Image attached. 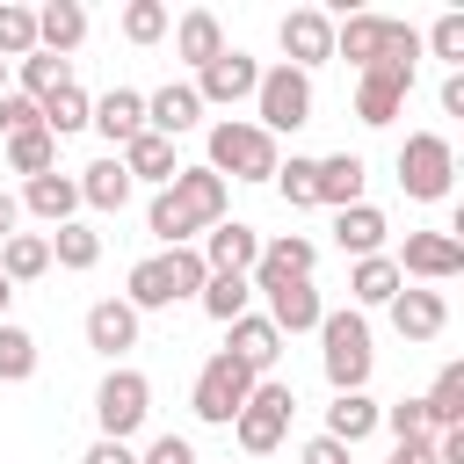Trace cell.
I'll return each mask as SVG.
<instances>
[{"label":"cell","instance_id":"cell-10","mask_svg":"<svg viewBox=\"0 0 464 464\" xmlns=\"http://www.w3.org/2000/svg\"><path fill=\"white\" fill-rule=\"evenodd\" d=\"M188 87H196V102H218V109H232V102H254V87H261V65H254L246 51H232V44H225V51H218V58H210V65H203Z\"/></svg>","mask_w":464,"mask_h":464},{"label":"cell","instance_id":"cell-2","mask_svg":"<svg viewBox=\"0 0 464 464\" xmlns=\"http://www.w3.org/2000/svg\"><path fill=\"white\" fill-rule=\"evenodd\" d=\"M203 283H210L203 254H196V246H167V254H145V261L130 268L123 304H130V312H167L174 297H196Z\"/></svg>","mask_w":464,"mask_h":464},{"label":"cell","instance_id":"cell-22","mask_svg":"<svg viewBox=\"0 0 464 464\" xmlns=\"http://www.w3.org/2000/svg\"><path fill=\"white\" fill-rule=\"evenodd\" d=\"M384 312H392V326H399L406 341H435V334L450 326V304H442V290H399Z\"/></svg>","mask_w":464,"mask_h":464},{"label":"cell","instance_id":"cell-48","mask_svg":"<svg viewBox=\"0 0 464 464\" xmlns=\"http://www.w3.org/2000/svg\"><path fill=\"white\" fill-rule=\"evenodd\" d=\"M384 464H435V435H420V442H399Z\"/></svg>","mask_w":464,"mask_h":464},{"label":"cell","instance_id":"cell-25","mask_svg":"<svg viewBox=\"0 0 464 464\" xmlns=\"http://www.w3.org/2000/svg\"><path fill=\"white\" fill-rule=\"evenodd\" d=\"M80 36H87V7H80V0H51V7H36V51L65 58V51H80Z\"/></svg>","mask_w":464,"mask_h":464},{"label":"cell","instance_id":"cell-40","mask_svg":"<svg viewBox=\"0 0 464 464\" xmlns=\"http://www.w3.org/2000/svg\"><path fill=\"white\" fill-rule=\"evenodd\" d=\"M123 36H130V44H160V36H167V7H160V0H130V7H123Z\"/></svg>","mask_w":464,"mask_h":464},{"label":"cell","instance_id":"cell-31","mask_svg":"<svg viewBox=\"0 0 464 464\" xmlns=\"http://www.w3.org/2000/svg\"><path fill=\"white\" fill-rule=\"evenodd\" d=\"M80 203H94V210H123L130 203V174H123L116 152L94 160V167H80Z\"/></svg>","mask_w":464,"mask_h":464},{"label":"cell","instance_id":"cell-38","mask_svg":"<svg viewBox=\"0 0 464 464\" xmlns=\"http://www.w3.org/2000/svg\"><path fill=\"white\" fill-rule=\"evenodd\" d=\"M51 261H58V268H94V261H102V232L58 225V232H51Z\"/></svg>","mask_w":464,"mask_h":464},{"label":"cell","instance_id":"cell-30","mask_svg":"<svg viewBox=\"0 0 464 464\" xmlns=\"http://www.w3.org/2000/svg\"><path fill=\"white\" fill-rule=\"evenodd\" d=\"M326 435H334L341 450H355L362 435H377V399H370V392H334V406H326Z\"/></svg>","mask_w":464,"mask_h":464},{"label":"cell","instance_id":"cell-35","mask_svg":"<svg viewBox=\"0 0 464 464\" xmlns=\"http://www.w3.org/2000/svg\"><path fill=\"white\" fill-rule=\"evenodd\" d=\"M36 109H44V130H51V138H72V130H87V116H94V102L80 94V80H72V87H58L51 102H36Z\"/></svg>","mask_w":464,"mask_h":464},{"label":"cell","instance_id":"cell-52","mask_svg":"<svg viewBox=\"0 0 464 464\" xmlns=\"http://www.w3.org/2000/svg\"><path fill=\"white\" fill-rule=\"evenodd\" d=\"M0 94H7V65H0Z\"/></svg>","mask_w":464,"mask_h":464},{"label":"cell","instance_id":"cell-34","mask_svg":"<svg viewBox=\"0 0 464 464\" xmlns=\"http://www.w3.org/2000/svg\"><path fill=\"white\" fill-rule=\"evenodd\" d=\"M14 72H22V94H29V102H51L58 87H72V65H65V58H51V51H29Z\"/></svg>","mask_w":464,"mask_h":464},{"label":"cell","instance_id":"cell-6","mask_svg":"<svg viewBox=\"0 0 464 464\" xmlns=\"http://www.w3.org/2000/svg\"><path fill=\"white\" fill-rule=\"evenodd\" d=\"M254 123H261L268 138L304 130V123H312V72H297V65H268L261 87H254Z\"/></svg>","mask_w":464,"mask_h":464},{"label":"cell","instance_id":"cell-17","mask_svg":"<svg viewBox=\"0 0 464 464\" xmlns=\"http://www.w3.org/2000/svg\"><path fill=\"white\" fill-rule=\"evenodd\" d=\"M384 36H392V14H348V22H334V58H348L355 72H370L384 58Z\"/></svg>","mask_w":464,"mask_h":464},{"label":"cell","instance_id":"cell-36","mask_svg":"<svg viewBox=\"0 0 464 464\" xmlns=\"http://www.w3.org/2000/svg\"><path fill=\"white\" fill-rule=\"evenodd\" d=\"M29 51H36V7L0 0V65H22Z\"/></svg>","mask_w":464,"mask_h":464},{"label":"cell","instance_id":"cell-7","mask_svg":"<svg viewBox=\"0 0 464 464\" xmlns=\"http://www.w3.org/2000/svg\"><path fill=\"white\" fill-rule=\"evenodd\" d=\"M450 181H457V152H450V138H442V130H413V138L399 145V188H406L413 203H442Z\"/></svg>","mask_w":464,"mask_h":464},{"label":"cell","instance_id":"cell-32","mask_svg":"<svg viewBox=\"0 0 464 464\" xmlns=\"http://www.w3.org/2000/svg\"><path fill=\"white\" fill-rule=\"evenodd\" d=\"M51 268V239L44 232H14V239H0V276L7 283H36Z\"/></svg>","mask_w":464,"mask_h":464},{"label":"cell","instance_id":"cell-47","mask_svg":"<svg viewBox=\"0 0 464 464\" xmlns=\"http://www.w3.org/2000/svg\"><path fill=\"white\" fill-rule=\"evenodd\" d=\"M80 464H138V450H130V442H109V435H102V442H94V450H87Z\"/></svg>","mask_w":464,"mask_h":464},{"label":"cell","instance_id":"cell-1","mask_svg":"<svg viewBox=\"0 0 464 464\" xmlns=\"http://www.w3.org/2000/svg\"><path fill=\"white\" fill-rule=\"evenodd\" d=\"M210 225H225V181H218L210 167H181V174L152 196V210H145V232H152L160 246H188V239L210 232Z\"/></svg>","mask_w":464,"mask_h":464},{"label":"cell","instance_id":"cell-49","mask_svg":"<svg viewBox=\"0 0 464 464\" xmlns=\"http://www.w3.org/2000/svg\"><path fill=\"white\" fill-rule=\"evenodd\" d=\"M442 109H450V116H464V72H450V80H442Z\"/></svg>","mask_w":464,"mask_h":464},{"label":"cell","instance_id":"cell-23","mask_svg":"<svg viewBox=\"0 0 464 464\" xmlns=\"http://www.w3.org/2000/svg\"><path fill=\"white\" fill-rule=\"evenodd\" d=\"M362 160L355 152H334V160H312V188H319V203L326 210H348V203H362Z\"/></svg>","mask_w":464,"mask_h":464},{"label":"cell","instance_id":"cell-15","mask_svg":"<svg viewBox=\"0 0 464 464\" xmlns=\"http://www.w3.org/2000/svg\"><path fill=\"white\" fill-rule=\"evenodd\" d=\"M196 254H203V268H210V276H246V268H254V254H261V232H254V225H239V218H225V225H210V232H203V246H196Z\"/></svg>","mask_w":464,"mask_h":464},{"label":"cell","instance_id":"cell-29","mask_svg":"<svg viewBox=\"0 0 464 464\" xmlns=\"http://www.w3.org/2000/svg\"><path fill=\"white\" fill-rule=\"evenodd\" d=\"M420 413H428V435L464 428V362H442V370H435V384H428Z\"/></svg>","mask_w":464,"mask_h":464},{"label":"cell","instance_id":"cell-3","mask_svg":"<svg viewBox=\"0 0 464 464\" xmlns=\"http://www.w3.org/2000/svg\"><path fill=\"white\" fill-rule=\"evenodd\" d=\"M276 167H283V152L261 123H246V116L210 123V174L218 181H276Z\"/></svg>","mask_w":464,"mask_h":464},{"label":"cell","instance_id":"cell-24","mask_svg":"<svg viewBox=\"0 0 464 464\" xmlns=\"http://www.w3.org/2000/svg\"><path fill=\"white\" fill-rule=\"evenodd\" d=\"M384 210L377 203H348V210H334V239H341V254H355V261H370V254H384Z\"/></svg>","mask_w":464,"mask_h":464},{"label":"cell","instance_id":"cell-4","mask_svg":"<svg viewBox=\"0 0 464 464\" xmlns=\"http://www.w3.org/2000/svg\"><path fill=\"white\" fill-rule=\"evenodd\" d=\"M319 362H326V384H334V392H362V384H370L377 348H370V319H362L355 304L319 319Z\"/></svg>","mask_w":464,"mask_h":464},{"label":"cell","instance_id":"cell-45","mask_svg":"<svg viewBox=\"0 0 464 464\" xmlns=\"http://www.w3.org/2000/svg\"><path fill=\"white\" fill-rule=\"evenodd\" d=\"M138 464H196V450H188L181 435H152V450H145Z\"/></svg>","mask_w":464,"mask_h":464},{"label":"cell","instance_id":"cell-16","mask_svg":"<svg viewBox=\"0 0 464 464\" xmlns=\"http://www.w3.org/2000/svg\"><path fill=\"white\" fill-rule=\"evenodd\" d=\"M225 355H239L254 377H268V370H276V355H283V334H276L261 312H239V319L225 326Z\"/></svg>","mask_w":464,"mask_h":464},{"label":"cell","instance_id":"cell-37","mask_svg":"<svg viewBox=\"0 0 464 464\" xmlns=\"http://www.w3.org/2000/svg\"><path fill=\"white\" fill-rule=\"evenodd\" d=\"M7 167L29 174V181L51 174V167H58V138H51V130H22V138H7Z\"/></svg>","mask_w":464,"mask_h":464},{"label":"cell","instance_id":"cell-11","mask_svg":"<svg viewBox=\"0 0 464 464\" xmlns=\"http://www.w3.org/2000/svg\"><path fill=\"white\" fill-rule=\"evenodd\" d=\"M406 94H413V65H370V72L355 80V116H362L370 130H384V123L406 109Z\"/></svg>","mask_w":464,"mask_h":464},{"label":"cell","instance_id":"cell-26","mask_svg":"<svg viewBox=\"0 0 464 464\" xmlns=\"http://www.w3.org/2000/svg\"><path fill=\"white\" fill-rule=\"evenodd\" d=\"M116 160H123V174H130V181H160V188L181 174V160H174V138H152V130H138V138H130Z\"/></svg>","mask_w":464,"mask_h":464},{"label":"cell","instance_id":"cell-43","mask_svg":"<svg viewBox=\"0 0 464 464\" xmlns=\"http://www.w3.org/2000/svg\"><path fill=\"white\" fill-rule=\"evenodd\" d=\"M428 51H435V58H450V65H464V14H457V7L428 29Z\"/></svg>","mask_w":464,"mask_h":464},{"label":"cell","instance_id":"cell-46","mask_svg":"<svg viewBox=\"0 0 464 464\" xmlns=\"http://www.w3.org/2000/svg\"><path fill=\"white\" fill-rule=\"evenodd\" d=\"M297 464H348V450H341L334 435H312V442L297 450Z\"/></svg>","mask_w":464,"mask_h":464},{"label":"cell","instance_id":"cell-8","mask_svg":"<svg viewBox=\"0 0 464 464\" xmlns=\"http://www.w3.org/2000/svg\"><path fill=\"white\" fill-rule=\"evenodd\" d=\"M261 377L239 362V355H210L203 370H196V392H188V406H196V420H210V428H232V413L246 406V392H254Z\"/></svg>","mask_w":464,"mask_h":464},{"label":"cell","instance_id":"cell-5","mask_svg":"<svg viewBox=\"0 0 464 464\" xmlns=\"http://www.w3.org/2000/svg\"><path fill=\"white\" fill-rule=\"evenodd\" d=\"M290 413H297V392H290L283 377H261V384L246 392V406L232 413V435H239V450H246V457H268V450L290 435Z\"/></svg>","mask_w":464,"mask_h":464},{"label":"cell","instance_id":"cell-42","mask_svg":"<svg viewBox=\"0 0 464 464\" xmlns=\"http://www.w3.org/2000/svg\"><path fill=\"white\" fill-rule=\"evenodd\" d=\"M377 428H392L399 442H420L428 435V413H420V399H399V406H377Z\"/></svg>","mask_w":464,"mask_h":464},{"label":"cell","instance_id":"cell-12","mask_svg":"<svg viewBox=\"0 0 464 464\" xmlns=\"http://www.w3.org/2000/svg\"><path fill=\"white\" fill-rule=\"evenodd\" d=\"M399 276H420V283H450L464 268V239L457 232H406V246L392 254Z\"/></svg>","mask_w":464,"mask_h":464},{"label":"cell","instance_id":"cell-19","mask_svg":"<svg viewBox=\"0 0 464 464\" xmlns=\"http://www.w3.org/2000/svg\"><path fill=\"white\" fill-rule=\"evenodd\" d=\"M87 348L94 355H123V348H138V312L123 304V297H102V304H87Z\"/></svg>","mask_w":464,"mask_h":464},{"label":"cell","instance_id":"cell-14","mask_svg":"<svg viewBox=\"0 0 464 464\" xmlns=\"http://www.w3.org/2000/svg\"><path fill=\"white\" fill-rule=\"evenodd\" d=\"M283 65H297V72H312V65H326L334 58V14H319V7H290L283 14Z\"/></svg>","mask_w":464,"mask_h":464},{"label":"cell","instance_id":"cell-18","mask_svg":"<svg viewBox=\"0 0 464 464\" xmlns=\"http://www.w3.org/2000/svg\"><path fill=\"white\" fill-rule=\"evenodd\" d=\"M196 116H203V102H196L188 80H167L160 94H145V130L152 138H181V130H196Z\"/></svg>","mask_w":464,"mask_h":464},{"label":"cell","instance_id":"cell-50","mask_svg":"<svg viewBox=\"0 0 464 464\" xmlns=\"http://www.w3.org/2000/svg\"><path fill=\"white\" fill-rule=\"evenodd\" d=\"M14 225H22V203L0 188V239H14Z\"/></svg>","mask_w":464,"mask_h":464},{"label":"cell","instance_id":"cell-39","mask_svg":"<svg viewBox=\"0 0 464 464\" xmlns=\"http://www.w3.org/2000/svg\"><path fill=\"white\" fill-rule=\"evenodd\" d=\"M196 297H203V312H210L218 326H232V319L246 312V297H254V290H246V276H210Z\"/></svg>","mask_w":464,"mask_h":464},{"label":"cell","instance_id":"cell-28","mask_svg":"<svg viewBox=\"0 0 464 464\" xmlns=\"http://www.w3.org/2000/svg\"><path fill=\"white\" fill-rule=\"evenodd\" d=\"M399 290H406V276H399L392 254H370V261L348 268V297H355V312H362V304H392Z\"/></svg>","mask_w":464,"mask_h":464},{"label":"cell","instance_id":"cell-33","mask_svg":"<svg viewBox=\"0 0 464 464\" xmlns=\"http://www.w3.org/2000/svg\"><path fill=\"white\" fill-rule=\"evenodd\" d=\"M36 377V334L0 319V384H29Z\"/></svg>","mask_w":464,"mask_h":464},{"label":"cell","instance_id":"cell-21","mask_svg":"<svg viewBox=\"0 0 464 464\" xmlns=\"http://www.w3.org/2000/svg\"><path fill=\"white\" fill-rule=\"evenodd\" d=\"M22 210H36L44 225H72V210H80V181L72 174H36V181H22V196H14Z\"/></svg>","mask_w":464,"mask_h":464},{"label":"cell","instance_id":"cell-20","mask_svg":"<svg viewBox=\"0 0 464 464\" xmlns=\"http://www.w3.org/2000/svg\"><path fill=\"white\" fill-rule=\"evenodd\" d=\"M87 123H94V130H102V138L123 152V145L145 130V94H138V87H109V94L94 102V116H87Z\"/></svg>","mask_w":464,"mask_h":464},{"label":"cell","instance_id":"cell-51","mask_svg":"<svg viewBox=\"0 0 464 464\" xmlns=\"http://www.w3.org/2000/svg\"><path fill=\"white\" fill-rule=\"evenodd\" d=\"M7 297H14V283H7V276H0V319H7Z\"/></svg>","mask_w":464,"mask_h":464},{"label":"cell","instance_id":"cell-13","mask_svg":"<svg viewBox=\"0 0 464 464\" xmlns=\"http://www.w3.org/2000/svg\"><path fill=\"white\" fill-rule=\"evenodd\" d=\"M261 297H268V326L276 334H319V319H326V304H319V290H312V276H297V283H261Z\"/></svg>","mask_w":464,"mask_h":464},{"label":"cell","instance_id":"cell-44","mask_svg":"<svg viewBox=\"0 0 464 464\" xmlns=\"http://www.w3.org/2000/svg\"><path fill=\"white\" fill-rule=\"evenodd\" d=\"M0 130H7V138H22V130H44V109H36L29 94H0Z\"/></svg>","mask_w":464,"mask_h":464},{"label":"cell","instance_id":"cell-41","mask_svg":"<svg viewBox=\"0 0 464 464\" xmlns=\"http://www.w3.org/2000/svg\"><path fill=\"white\" fill-rule=\"evenodd\" d=\"M276 188H283V203H290V210H312V203H319V188H312V160L276 167Z\"/></svg>","mask_w":464,"mask_h":464},{"label":"cell","instance_id":"cell-27","mask_svg":"<svg viewBox=\"0 0 464 464\" xmlns=\"http://www.w3.org/2000/svg\"><path fill=\"white\" fill-rule=\"evenodd\" d=\"M174 51H181V58H188V65L203 72V65H210V58L225 51V22H218L210 7H188V14L174 22Z\"/></svg>","mask_w":464,"mask_h":464},{"label":"cell","instance_id":"cell-9","mask_svg":"<svg viewBox=\"0 0 464 464\" xmlns=\"http://www.w3.org/2000/svg\"><path fill=\"white\" fill-rule=\"evenodd\" d=\"M145 413H152V384L116 362V370L102 377V392H94V428H102L109 442H130V435L145 428Z\"/></svg>","mask_w":464,"mask_h":464}]
</instances>
